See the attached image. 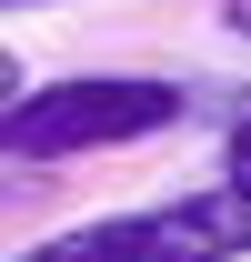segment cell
I'll use <instances>...</instances> for the list:
<instances>
[{
  "label": "cell",
  "instance_id": "cell-3",
  "mask_svg": "<svg viewBox=\"0 0 251 262\" xmlns=\"http://www.w3.org/2000/svg\"><path fill=\"white\" fill-rule=\"evenodd\" d=\"M20 262H171V232H161V212H111V222H81V232L31 242Z\"/></svg>",
  "mask_w": 251,
  "mask_h": 262
},
{
  "label": "cell",
  "instance_id": "cell-4",
  "mask_svg": "<svg viewBox=\"0 0 251 262\" xmlns=\"http://www.w3.org/2000/svg\"><path fill=\"white\" fill-rule=\"evenodd\" d=\"M221 171H231V182H251V111L231 121V141H221Z\"/></svg>",
  "mask_w": 251,
  "mask_h": 262
},
{
  "label": "cell",
  "instance_id": "cell-5",
  "mask_svg": "<svg viewBox=\"0 0 251 262\" xmlns=\"http://www.w3.org/2000/svg\"><path fill=\"white\" fill-rule=\"evenodd\" d=\"M221 31H231V40H251V0H221Z\"/></svg>",
  "mask_w": 251,
  "mask_h": 262
},
{
  "label": "cell",
  "instance_id": "cell-1",
  "mask_svg": "<svg viewBox=\"0 0 251 262\" xmlns=\"http://www.w3.org/2000/svg\"><path fill=\"white\" fill-rule=\"evenodd\" d=\"M191 111L181 81L161 71H70V81H40V91L10 101L0 141L20 162H81V151H121V141H151Z\"/></svg>",
  "mask_w": 251,
  "mask_h": 262
},
{
  "label": "cell",
  "instance_id": "cell-6",
  "mask_svg": "<svg viewBox=\"0 0 251 262\" xmlns=\"http://www.w3.org/2000/svg\"><path fill=\"white\" fill-rule=\"evenodd\" d=\"M10 10H51V0H10Z\"/></svg>",
  "mask_w": 251,
  "mask_h": 262
},
{
  "label": "cell",
  "instance_id": "cell-2",
  "mask_svg": "<svg viewBox=\"0 0 251 262\" xmlns=\"http://www.w3.org/2000/svg\"><path fill=\"white\" fill-rule=\"evenodd\" d=\"M161 232H171V262H241L251 252V182H231L221 171L211 192H191L161 212Z\"/></svg>",
  "mask_w": 251,
  "mask_h": 262
}]
</instances>
